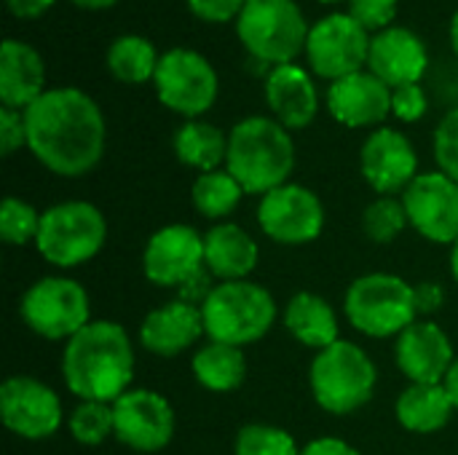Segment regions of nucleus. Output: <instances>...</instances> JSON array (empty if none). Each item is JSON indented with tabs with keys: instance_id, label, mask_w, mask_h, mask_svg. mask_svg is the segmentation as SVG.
Here are the masks:
<instances>
[{
	"instance_id": "obj_1",
	"label": "nucleus",
	"mask_w": 458,
	"mask_h": 455,
	"mask_svg": "<svg viewBox=\"0 0 458 455\" xmlns=\"http://www.w3.org/2000/svg\"><path fill=\"white\" fill-rule=\"evenodd\" d=\"M27 150L56 177H83L105 156L107 123L99 105L81 88H48L27 110Z\"/></svg>"
},
{
	"instance_id": "obj_2",
	"label": "nucleus",
	"mask_w": 458,
	"mask_h": 455,
	"mask_svg": "<svg viewBox=\"0 0 458 455\" xmlns=\"http://www.w3.org/2000/svg\"><path fill=\"white\" fill-rule=\"evenodd\" d=\"M62 378L81 402H115L134 381V343L118 322L91 319L64 343Z\"/></svg>"
},
{
	"instance_id": "obj_3",
	"label": "nucleus",
	"mask_w": 458,
	"mask_h": 455,
	"mask_svg": "<svg viewBox=\"0 0 458 455\" xmlns=\"http://www.w3.org/2000/svg\"><path fill=\"white\" fill-rule=\"evenodd\" d=\"M225 169L244 193L266 196L290 182L295 169V142L276 118L250 115L228 134Z\"/></svg>"
},
{
	"instance_id": "obj_4",
	"label": "nucleus",
	"mask_w": 458,
	"mask_h": 455,
	"mask_svg": "<svg viewBox=\"0 0 458 455\" xmlns=\"http://www.w3.org/2000/svg\"><path fill=\"white\" fill-rule=\"evenodd\" d=\"M309 386L314 402L325 413L352 416L373 400L378 370L362 346L341 338L338 343L317 351L309 370Z\"/></svg>"
},
{
	"instance_id": "obj_5",
	"label": "nucleus",
	"mask_w": 458,
	"mask_h": 455,
	"mask_svg": "<svg viewBox=\"0 0 458 455\" xmlns=\"http://www.w3.org/2000/svg\"><path fill=\"white\" fill-rule=\"evenodd\" d=\"M204 333L209 341L228 346H250L276 324V300L258 282H217L201 306Z\"/></svg>"
},
{
	"instance_id": "obj_6",
	"label": "nucleus",
	"mask_w": 458,
	"mask_h": 455,
	"mask_svg": "<svg viewBox=\"0 0 458 455\" xmlns=\"http://www.w3.org/2000/svg\"><path fill=\"white\" fill-rule=\"evenodd\" d=\"M344 314L346 322L368 338H397L419 319L413 284L386 271L357 276L346 290Z\"/></svg>"
},
{
	"instance_id": "obj_7",
	"label": "nucleus",
	"mask_w": 458,
	"mask_h": 455,
	"mask_svg": "<svg viewBox=\"0 0 458 455\" xmlns=\"http://www.w3.org/2000/svg\"><path fill=\"white\" fill-rule=\"evenodd\" d=\"M107 241V220L89 201H62L43 212L35 249L54 268H78L94 260Z\"/></svg>"
},
{
	"instance_id": "obj_8",
	"label": "nucleus",
	"mask_w": 458,
	"mask_h": 455,
	"mask_svg": "<svg viewBox=\"0 0 458 455\" xmlns=\"http://www.w3.org/2000/svg\"><path fill=\"white\" fill-rule=\"evenodd\" d=\"M309 24L295 0H247L236 19V35L252 59L279 67L306 51Z\"/></svg>"
},
{
	"instance_id": "obj_9",
	"label": "nucleus",
	"mask_w": 458,
	"mask_h": 455,
	"mask_svg": "<svg viewBox=\"0 0 458 455\" xmlns=\"http://www.w3.org/2000/svg\"><path fill=\"white\" fill-rule=\"evenodd\" d=\"M19 314L38 338L67 343L91 322V298L75 279L43 276L21 295Z\"/></svg>"
},
{
	"instance_id": "obj_10",
	"label": "nucleus",
	"mask_w": 458,
	"mask_h": 455,
	"mask_svg": "<svg viewBox=\"0 0 458 455\" xmlns=\"http://www.w3.org/2000/svg\"><path fill=\"white\" fill-rule=\"evenodd\" d=\"M153 86L161 105L177 115H185L188 121L204 115L220 91L215 67L193 48H169L161 54Z\"/></svg>"
},
{
	"instance_id": "obj_11",
	"label": "nucleus",
	"mask_w": 458,
	"mask_h": 455,
	"mask_svg": "<svg viewBox=\"0 0 458 455\" xmlns=\"http://www.w3.org/2000/svg\"><path fill=\"white\" fill-rule=\"evenodd\" d=\"M258 225L276 244L303 247L322 236L325 204L311 188L287 182V185L260 196Z\"/></svg>"
},
{
	"instance_id": "obj_12",
	"label": "nucleus",
	"mask_w": 458,
	"mask_h": 455,
	"mask_svg": "<svg viewBox=\"0 0 458 455\" xmlns=\"http://www.w3.org/2000/svg\"><path fill=\"white\" fill-rule=\"evenodd\" d=\"M370 35L352 13H330L317 21L306 40V56L319 78L341 80L368 64Z\"/></svg>"
},
{
	"instance_id": "obj_13",
	"label": "nucleus",
	"mask_w": 458,
	"mask_h": 455,
	"mask_svg": "<svg viewBox=\"0 0 458 455\" xmlns=\"http://www.w3.org/2000/svg\"><path fill=\"white\" fill-rule=\"evenodd\" d=\"M3 426L30 442L48 440L62 429L64 410L59 394L30 375H13L0 386Z\"/></svg>"
},
{
	"instance_id": "obj_14",
	"label": "nucleus",
	"mask_w": 458,
	"mask_h": 455,
	"mask_svg": "<svg viewBox=\"0 0 458 455\" xmlns=\"http://www.w3.org/2000/svg\"><path fill=\"white\" fill-rule=\"evenodd\" d=\"M115 440L137 453H158L174 437V408L169 400L150 389H129L113 402Z\"/></svg>"
},
{
	"instance_id": "obj_15",
	"label": "nucleus",
	"mask_w": 458,
	"mask_h": 455,
	"mask_svg": "<svg viewBox=\"0 0 458 455\" xmlns=\"http://www.w3.org/2000/svg\"><path fill=\"white\" fill-rule=\"evenodd\" d=\"M408 212L411 228L432 244L458 241V182L448 174L424 172L400 196Z\"/></svg>"
},
{
	"instance_id": "obj_16",
	"label": "nucleus",
	"mask_w": 458,
	"mask_h": 455,
	"mask_svg": "<svg viewBox=\"0 0 458 455\" xmlns=\"http://www.w3.org/2000/svg\"><path fill=\"white\" fill-rule=\"evenodd\" d=\"M204 265V233L193 225L172 223L158 228L142 249V274L150 284L180 290Z\"/></svg>"
},
{
	"instance_id": "obj_17",
	"label": "nucleus",
	"mask_w": 458,
	"mask_h": 455,
	"mask_svg": "<svg viewBox=\"0 0 458 455\" xmlns=\"http://www.w3.org/2000/svg\"><path fill=\"white\" fill-rule=\"evenodd\" d=\"M360 172L378 196H403L419 177V153L403 131L381 126L362 142Z\"/></svg>"
},
{
	"instance_id": "obj_18",
	"label": "nucleus",
	"mask_w": 458,
	"mask_h": 455,
	"mask_svg": "<svg viewBox=\"0 0 458 455\" xmlns=\"http://www.w3.org/2000/svg\"><path fill=\"white\" fill-rule=\"evenodd\" d=\"M394 362L411 383H445L456 354L448 333L432 319H416L397 335Z\"/></svg>"
},
{
	"instance_id": "obj_19",
	"label": "nucleus",
	"mask_w": 458,
	"mask_h": 455,
	"mask_svg": "<svg viewBox=\"0 0 458 455\" xmlns=\"http://www.w3.org/2000/svg\"><path fill=\"white\" fill-rule=\"evenodd\" d=\"M327 110L338 123L349 129H381V123L392 113V88L370 70H360L330 83Z\"/></svg>"
},
{
	"instance_id": "obj_20",
	"label": "nucleus",
	"mask_w": 458,
	"mask_h": 455,
	"mask_svg": "<svg viewBox=\"0 0 458 455\" xmlns=\"http://www.w3.org/2000/svg\"><path fill=\"white\" fill-rule=\"evenodd\" d=\"M368 67L389 88H400L424 78L429 67V51L413 29L389 27L370 38Z\"/></svg>"
},
{
	"instance_id": "obj_21",
	"label": "nucleus",
	"mask_w": 458,
	"mask_h": 455,
	"mask_svg": "<svg viewBox=\"0 0 458 455\" xmlns=\"http://www.w3.org/2000/svg\"><path fill=\"white\" fill-rule=\"evenodd\" d=\"M201 335H207L201 308L180 298L153 308L140 324V346L156 357H180Z\"/></svg>"
},
{
	"instance_id": "obj_22",
	"label": "nucleus",
	"mask_w": 458,
	"mask_h": 455,
	"mask_svg": "<svg viewBox=\"0 0 458 455\" xmlns=\"http://www.w3.org/2000/svg\"><path fill=\"white\" fill-rule=\"evenodd\" d=\"M266 102L274 118L284 129H306L319 113V94L311 75L293 64H279L268 70L266 78Z\"/></svg>"
},
{
	"instance_id": "obj_23",
	"label": "nucleus",
	"mask_w": 458,
	"mask_h": 455,
	"mask_svg": "<svg viewBox=\"0 0 458 455\" xmlns=\"http://www.w3.org/2000/svg\"><path fill=\"white\" fill-rule=\"evenodd\" d=\"M260 263L258 241L236 223H215L204 233V265L217 282H244Z\"/></svg>"
},
{
	"instance_id": "obj_24",
	"label": "nucleus",
	"mask_w": 458,
	"mask_h": 455,
	"mask_svg": "<svg viewBox=\"0 0 458 455\" xmlns=\"http://www.w3.org/2000/svg\"><path fill=\"white\" fill-rule=\"evenodd\" d=\"M46 64L43 56L21 43V40H3L0 48V102L3 107L27 110L46 88Z\"/></svg>"
},
{
	"instance_id": "obj_25",
	"label": "nucleus",
	"mask_w": 458,
	"mask_h": 455,
	"mask_svg": "<svg viewBox=\"0 0 458 455\" xmlns=\"http://www.w3.org/2000/svg\"><path fill=\"white\" fill-rule=\"evenodd\" d=\"M287 333L314 351H322L341 341V324L335 308L317 292H295L282 314Z\"/></svg>"
},
{
	"instance_id": "obj_26",
	"label": "nucleus",
	"mask_w": 458,
	"mask_h": 455,
	"mask_svg": "<svg viewBox=\"0 0 458 455\" xmlns=\"http://www.w3.org/2000/svg\"><path fill=\"white\" fill-rule=\"evenodd\" d=\"M456 408L445 383H411L394 402L397 424L413 434H437L443 432Z\"/></svg>"
},
{
	"instance_id": "obj_27",
	"label": "nucleus",
	"mask_w": 458,
	"mask_h": 455,
	"mask_svg": "<svg viewBox=\"0 0 458 455\" xmlns=\"http://www.w3.org/2000/svg\"><path fill=\"white\" fill-rule=\"evenodd\" d=\"M193 378L215 394H231L236 392L247 378V357L239 346L209 341L193 354L191 362Z\"/></svg>"
},
{
	"instance_id": "obj_28",
	"label": "nucleus",
	"mask_w": 458,
	"mask_h": 455,
	"mask_svg": "<svg viewBox=\"0 0 458 455\" xmlns=\"http://www.w3.org/2000/svg\"><path fill=\"white\" fill-rule=\"evenodd\" d=\"M174 156L180 158V164L196 169V172H215L220 169V164H225L228 156V134H223V129L207 123V121H185L172 139Z\"/></svg>"
},
{
	"instance_id": "obj_29",
	"label": "nucleus",
	"mask_w": 458,
	"mask_h": 455,
	"mask_svg": "<svg viewBox=\"0 0 458 455\" xmlns=\"http://www.w3.org/2000/svg\"><path fill=\"white\" fill-rule=\"evenodd\" d=\"M158 59L161 56L156 54V46L142 35H118L110 43L107 56H105L110 75L115 80L131 83V86L153 80Z\"/></svg>"
},
{
	"instance_id": "obj_30",
	"label": "nucleus",
	"mask_w": 458,
	"mask_h": 455,
	"mask_svg": "<svg viewBox=\"0 0 458 455\" xmlns=\"http://www.w3.org/2000/svg\"><path fill=\"white\" fill-rule=\"evenodd\" d=\"M244 188L236 182V177L228 169H215V172H204L196 177L193 188H191V201L193 209L215 223H225V217L231 212H236V206L244 198Z\"/></svg>"
},
{
	"instance_id": "obj_31",
	"label": "nucleus",
	"mask_w": 458,
	"mask_h": 455,
	"mask_svg": "<svg viewBox=\"0 0 458 455\" xmlns=\"http://www.w3.org/2000/svg\"><path fill=\"white\" fill-rule=\"evenodd\" d=\"M408 212L403 198L397 196H378L362 212V231L373 244H392L408 228Z\"/></svg>"
},
{
	"instance_id": "obj_32",
	"label": "nucleus",
	"mask_w": 458,
	"mask_h": 455,
	"mask_svg": "<svg viewBox=\"0 0 458 455\" xmlns=\"http://www.w3.org/2000/svg\"><path fill=\"white\" fill-rule=\"evenodd\" d=\"M67 429L78 445H86V448L102 445L107 437L115 434L113 405L110 402H78L67 418Z\"/></svg>"
},
{
	"instance_id": "obj_33",
	"label": "nucleus",
	"mask_w": 458,
	"mask_h": 455,
	"mask_svg": "<svg viewBox=\"0 0 458 455\" xmlns=\"http://www.w3.org/2000/svg\"><path fill=\"white\" fill-rule=\"evenodd\" d=\"M233 455H301V448L282 426L247 424L233 440Z\"/></svg>"
},
{
	"instance_id": "obj_34",
	"label": "nucleus",
	"mask_w": 458,
	"mask_h": 455,
	"mask_svg": "<svg viewBox=\"0 0 458 455\" xmlns=\"http://www.w3.org/2000/svg\"><path fill=\"white\" fill-rule=\"evenodd\" d=\"M40 212L16 198V196H8L0 206V239L3 244L8 247H27V244H35L38 239V231H40Z\"/></svg>"
},
{
	"instance_id": "obj_35",
	"label": "nucleus",
	"mask_w": 458,
	"mask_h": 455,
	"mask_svg": "<svg viewBox=\"0 0 458 455\" xmlns=\"http://www.w3.org/2000/svg\"><path fill=\"white\" fill-rule=\"evenodd\" d=\"M435 158L440 172L458 182V107L445 113L435 129Z\"/></svg>"
},
{
	"instance_id": "obj_36",
	"label": "nucleus",
	"mask_w": 458,
	"mask_h": 455,
	"mask_svg": "<svg viewBox=\"0 0 458 455\" xmlns=\"http://www.w3.org/2000/svg\"><path fill=\"white\" fill-rule=\"evenodd\" d=\"M400 0H349V13L368 29L381 32L389 29L392 19L397 16Z\"/></svg>"
},
{
	"instance_id": "obj_37",
	"label": "nucleus",
	"mask_w": 458,
	"mask_h": 455,
	"mask_svg": "<svg viewBox=\"0 0 458 455\" xmlns=\"http://www.w3.org/2000/svg\"><path fill=\"white\" fill-rule=\"evenodd\" d=\"M429 110V99L427 91L421 88V83H408L400 88H392V113L405 121V123H416L427 115Z\"/></svg>"
},
{
	"instance_id": "obj_38",
	"label": "nucleus",
	"mask_w": 458,
	"mask_h": 455,
	"mask_svg": "<svg viewBox=\"0 0 458 455\" xmlns=\"http://www.w3.org/2000/svg\"><path fill=\"white\" fill-rule=\"evenodd\" d=\"M27 147L24 113L13 107H0V156H13L19 147Z\"/></svg>"
},
{
	"instance_id": "obj_39",
	"label": "nucleus",
	"mask_w": 458,
	"mask_h": 455,
	"mask_svg": "<svg viewBox=\"0 0 458 455\" xmlns=\"http://www.w3.org/2000/svg\"><path fill=\"white\" fill-rule=\"evenodd\" d=\"M247 0H188V8L193 16L212 21V24H223L231 19H239V13L244 11Z\"/></svg>"
},
{
	"instance_id": "obj_40",
	"label": "nucleus",
	"mask_w": 458,
	"mask_h": 455,
	"mask_svg": "<svg viewBox=\"0 0 458 455\" xmlns=\"http://www.w3.org/2000/svg\"><path fill=\"white\" fill-rule=\"evenodd\" d=\"M215 276L207 271V268H201L196 276H191L180 290H177V298L180 300H185V303H191V306H204V300L212 295V290H215V282H212Z\"/></svg>"
},
{
	"instance_id": "obj_41",
	"label": "nucleus",
	"mask_w": 458,
	"mask_h": 455,
	"mask_svg": "<svg viewBox=\"0 0 458 455\" xmlns=\"http://www.w3.org/2000/svg\"><path fill=\"white\" fill-rule=\"evenodd\" d=\"M413 295H416V311L419 316H432L443 308L445 303V290L437 282H421L413 284Z\"/></svg>"
},
{
	"instance_id": "obj_42",
	"label": "nucleus",
	"mask_w": 458,
	"mask_h": 455,
	"mask_svg": "<svg viewBox=\"0 0 458 455\" xmlns=\"http://www.w3.org/2000/svg\"><path fill=\"white\" fill-rule=\"evenodd\" d=\"M301 455H362L354 445H349L346 440L338 437H319L311 440L306 448H301Z\"/></svg>"
},
{
	"instance_id": "obj_43",
	"label": "nucleus",
	"mask_w": 458,
	"mask_h": 455,
	"mask_svg": "<svg viewBox=\"0 0 458 455\" xmlns=\"http://www.w3.org/2000/svg\"><path fill=\"white\" fill-rule=\"evenodd\" d=\"M5 5L19 19H38L54 5V0H5Z\"/></svg>"
},
{
	"instance_id": "obj_44",
	"label": "nucleus",
	"mask_w": 458,
	"mask_h": 455,
	"mask_svg": "<svg viewBox=\"0 0 458 455\" xmlns=\"http://www.w3.org/2000/svg\"><path fill=\"white\" fill-rule=\"evenodd\" d=\"M445 389H448V394L454 400V408H456L458 413V357L456 362H454V367H451V373H448V378H445Z\"/></svg>"
},
{
	"instance_id": "obj_45",
	"label": "nucleus",
	"mask_w": 458,
	"mask_h": 455,
	"mask_svg": "<svg viewBox=\"0 0 458 455\" xmlns=\"http://www.w3.org/2000/svg\"><path fill=\"white\" fill-rule=\"evenodd\" d=\"M78 8H89V11H102V8H110L115 5L118 0H72Z\"/></svg>"
},
{
	"instance_id": "obj_46",
	"label": "nucleus",
	"mask_w": 458,
	"mask_h": 455,
	"mask_svg": "<svg viewBox=\"0 0 458 455\" xmlns=\"http://www.w3.org/2000/svg\"><path fill=\"white\" fill-rule=\"evenodd\" d=\"M451 46H454V54L458 56V11L451 19Z\"/></svg>"
},
{
	"instance_id": "obj_47",
	"label": "nucleus",
	"mask_w": 458,
	"mask_h": 455,
	"mask_svg": "<svg viewBox=\"0 0 458 455\" xmlns=\"http://www.w3.org/2000/svg\"><path fill=\"white\" fill-rule=\"evenodd\" d=\"M451 276H454V282L458 284V241L451 247Z\"/></svg>"
},
{
	"instance_id": "obj_48",
	"label": "nucleus",
	"mask_w": 458,
	"mask_h": 455,
	"mask_svg": "<svg viewBox=\"0 0 458 455\" xmlns=\"http://www.w3.org/2000/svg\"><path fill=\"white\" fill-rule=\"evenodd\" d=\"M319 3H341V0H319Z\"/></svg>"
}]
</instances>
